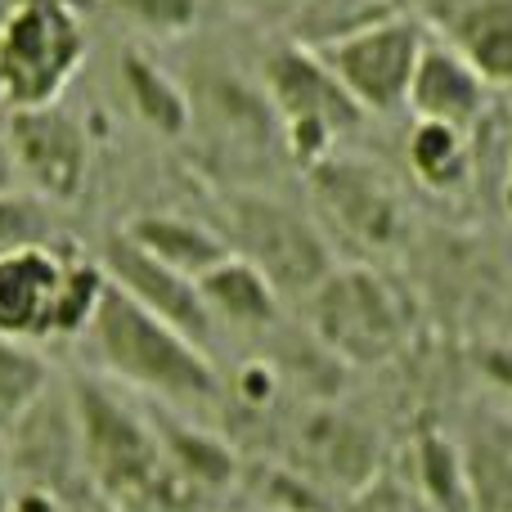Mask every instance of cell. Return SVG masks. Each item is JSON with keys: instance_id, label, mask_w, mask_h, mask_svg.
I'll use <instances>...</instances> for the list:
<instances>
[{"instance_id": "obj_3", "label": "cell", "mask_w": 512, "mask_h": 512, "mask_svg": "<svg viewBox=\"0 0 512 512\" xmlns=\"http://www.w3.org/2000/svg\"><path fill=\"white\" fill-rule=\"evenodd\" d=\"M108 288V270L50 243L0 252V337L45 342L86 333Z\"/></svg>"}, {"instance_id": "obj_4", "label": "cell", "mask_w": 512, "mask_h": 512, "mask_svg": "<svg viewBox=\"0 0 512 512\" xmlns=\"http://www.w3.org/2000/svg\"><path fill=\"white\" fill-rule=\"evenodd\" d=\"M306 324L333 360L373 369L405 351L414 306L405 288L373 265H337L306 297Z\"/></svg>"}, {"instance_id": "obj_8", "label": "cell", "mask_w": 512, "mask_h": 512, "mask_svg": "<svg viewBox=\"0 0 512 512\" xmlns=\"http://www.w3.org/2000/svg\"><path fill=\"white\" fill-rule=\"evenodd\" d=\"M423 45L427 36L414 18L387 14L364 27H351V32L328 36L310 50H319V59L337 72V81L364 108V117H387L396 108H409V86H414Z\"/></svg>"}, {"instance_id": "obj_15", "label": "cell", "mask_w": 512, "mask_h": 512, "mask_svg": "<svg viewBox=\"0 0 512 512\" xmlns=\"http://www.w3.org/2000/svg\"><path fill=\"white\" fill-rule=\"evenodd\" d=\"M450 36L490 86H512V0H468L454 14Z\"/></svg>"}, {"instance_id": "obj_11", "label": "cell", "mask_w": 512, "mask_h": 512, "mask_svg": "<svg viewBox=\"0 0 512 512\" xmlns=\"http://www.w3.org/2000/svg\"><path fill=\"white\" fill-rule=\"evenodd\" d=\"M99 265H104L108 279H113L126 297L140 301L144 310H153L158 319H167L171 328H180L185 337H194L198 346L212 342L216 324H212V315H207V301H203V292H198V279H189V274L162 265L158 256H149L140 243L126 239V234H113V239L104 243Z\"/></svg>"}, {"instance_id": "obj_24", "label": "cell", "mask_w": 512, "mask_h": 512, "mask_svg": "<svg viewBox=\"0 0 512 512\" xmlns=\"http://www.w3.org/2000/svg\"><path fill=\"white\" fill-rule=\"evenodd\" d=\"M477 373H481V382H486L490 391H499V396L512 400V337L481 346L477 351Z\"/></svg>"}, {"instance_id": "obj_12", "label": "cell", "mask_w": 512, "mask_h": 512, "mask_svg": "<svg viewBox=\"0 0 512 512\" xmlns=\"http://www.w3.org/2000/svg\"><path fill=\"white\" fill-rule=\"evenodd\" d=\"M490 90L495 86L450 41H427L414 86H409V108H414L418 122H441L472 135V126L490 108Z\"/></svg>"}, {"instance_id": "obj_17", "label": "cell", "mask_w": 512, "mask_h": 512, "mask_svg": "<svg viewBox=\"0 0 512 512\" xmlns=\"http://www.w3.org/2000/svg\"><path fill=\"white\" fill-rule=\"evenodd\" d=\"M122 81H126V95H131L135 113H140L158 135H171V140H176V135H185L189 126H194V104H189V95L153 59L126 50L122 54Z\"/></svg>"}, {"instance_id": "obj_20", "label": "cell", "mask_w": 512, "mask_h": 512, "mask_svg": "<svg viewBox=\"0 0 512 512\" xmlns=\"http://www.w3.org/2000/svg\"><path fill=\"white\" fill-rule=\"evenodd\" d=\"M158 436H162V445H167L171 468H176L194 490H221V486H230L234 472H239L230 445H221L216 436L198 432V427L158 423Z\"/></svg>"}, {"instance_id": "obj_2", "label": "cell", "mask_w": 512, "mask_h": 512, "mask_svg": "<svg viewBox=\"0 0 512 512\" xmlns=\"http://www.w3.org/2000/svg\"><path fill=\"white\" fill-rule=\"evenodd\" d=\"M86 337L95 346L99 369L122 387L149 391L171 405H207L221 396V373H216L212 355L194 337L171 328L167 319L144 310L135 297H126L113 279L99 297Z\"/></svg>"}, {"instance_id": "obj_5", "label": "cell", "mask_w": 512, "mask_h": 512, "mask_svg": "<svg viewBox=\"0 0 512 512\" xmlns=\"http://www.w3.org/2000/svg\"><path fill=\"white\" fill-rule=\"evenodd\" d=\"M86 59V27L68 0H14L0 18V95L14 113L50 108Z\"/></svg>"}, {"instance_id": "obj_6", "label": "cell", "mask_w": 512, "mask_h": 512, "mask_svg": "<svg viewBox=\"0 0 512 512\" xmlns=\"http://www.w3.org/2000/svg\"><path fill=\"white\" fill-rule=\"evenodd\" d=\"M265 99L283 126L292 158L301 167L333 158L337 140L364 122V108L346 95L337 72L310 45H288L265 63Z\"/></svg>"}, {"instance_id": "obj_13", "label": "cell", "mask_w": 512, "mask_h": 512, "mask_svg": "<svg viewBox=\"0 0 512 512\" xmlns=\"http://www.w3.org/2000/svg\"><path fill=\"white\" fill-rule=\"evenodd\" d=\"M198 292L207 301L212 324H230V328H243V333H265V328L279 324L283 297L256 265H248L234 252L198 279Z\"/></svg>"}, {"instance_id": "obj_18", "label": "cell", "mask_w": 512, "mask_h": 512, "mask_svg": "<svg viewBox=\"0 0 512 512\" xmlns=\"http://www.w3.org/2000/svg\"><path fill=\"white\" fill-rule=\"evenodd\" d=\"M405 153L418 185L432 189V194H445V189L468 180V167H472L468 131H454V126H441V122H414Z\"/></svg>"}, {"instance_id": "obj_25", "label": "cell", "mask_w": 512, "mask_h": 512, "mask_svg": "<svg viewBox=\"0 0 512 512\" xmlns=\"http://www.w3.org/2000/svg\"><path fill=\"white\" fill-rule=\"evenodd\" d=\"M0 512H9V504H5V499H0Z\"/></svg>"}, {"instance_id": "obj_22", "label": "cell", "mask_w": 512, "mask_h": 512, "mask_svg": "<svg viewBox=\"0 0 512 512\" xmlns=\"http://www.w3.org/2000/svg\"><path fill=\"white\" fill-rule=\"evenodd\" d=\"M108 5L153 36H185L203 18V0H108Z\"/></svg>"}, {"instance_id": "obj_16", "label": "cell", "mask_w": 512, "mask_h": 512, "mask_svg": "<svg viewBox=\"0 0 512 512\" xmlns=\"http://www.w3.org/2000/svg\"><path fill=\"white\" fill-rule=\"evenodd\" d=\"M301 450L333 481H346V486H369L373 481L369 436L337 414H310L306 423H301Z\"/></svg>"}, {"instance_id": "obj_9", "label": "cell", "mask_w": 512, "mask_h": 512, "mask_svg": "<svg viewBox=\"0 0 512 512\" xmlns=\"http://www.w3.org/2000/svg\"><path fill=\"white\" fill-rule=\"evenodd\" d=\"M324 221L355 243L360 252H396L409 234V212L400 189L364 158H324L306 167Z\"/></svg>"}, {"instance_id": "obj_19", "label": "cell", "mask_w": 512, "mask_h": 512, "mask_svg": "<svg viewBox=\"0 0 512 512\" xmlns=\"http://www.w3.org/2000/svg\"><path fill=\"white\" fill-rule=\"evenodd\" d=\"M472 512H512V427H490L463 450Z\"/></svg>"}, {"instance_id": "obj_14", "label": "cell", "mask_w": 512, "mask_h": 512, "mask_svg": "<svg viewBox=\"0 0 512 512\" xmlns=\"http://www.w3.org/2000/svg\"><path fill=\"white\" fill-rule=\"evenodd\" d=\"M126 239L140 243L149 256H158L162 265L189 274V279H203L212 265H221L230 256V243L216 230L189 221V216H171V212H144L126 225Z\"/></svg>"}, {"instance_id": "obj_1", "label": "cell", "mask_w": 512, "mask_h": 512, "mask_svg": "<svg viewBox=\"0 0 512 512\" xmlns=\"http://www.w3.org/2000/svg\"><path fill=\"white\" fill-rule=\"evenodd\" d=\"M77 459L113 512H189L194 486L171 468L158 423L126 405L113 387L81 378L72 387Z\"/></svg>"}, {"instance_id": "obj_7", "label": "cell", "mask_w": 512, "mask_h": 512, "mask_svg": "<svg viewBox=\"0 0 512 512\" xmlns=\"http://www.w3.org/2000/svg\"><path fill=\"white\" fill-rule=\"evenodd\" d=\"M225 216H230V239H234L230 252L256 265L274 283L279 297L306 301L337 270V256L328 248L324 230L306 212L283 203V198L234 194Z\"/></svg>"}, {"instance_id": "obj_10", "label": "cell", "mask_w": 512, "mask_h": 512, "mask_svg": "<svg viewBox=\"0 0 512 512\" xmlns=\"http://www.w3.org/2000/svg\"><path fill=\"white\" fill-rule=\"evenodd\" d=\"M9 153L36 194L72 203L90 176V140L59 104L23 108L9 117Z\"/></svg>"}, {"instance_id": "obj_23", "label": "cell", "mask_w": 512, "mask_h": 512, "mask_svg": "<svg viewBox=\"0 0 512 512\" xmlns=\"http://www.w3.org/2000/svg\"><path fill=\"white\" fill-rule=\"evenodd\" d=\"M351 512H432V504H427L414 486H400V481H369L364 490H355Z\"/></svg>"}, {"instance_id": "obj_21", "label": "cell", "mask_w": 512, "mask_h": 512, "mask_svg": "<svg viewBox=\"0 0 512 512\" xmlns=\"http://www.w3.org/2000/svg\"><path fill=\"white\" fill-rule=\"evenodd\" d=\"M50 391V364L32 342L0 337V427L27 423Z\"/></svg>"}]
</instances>
